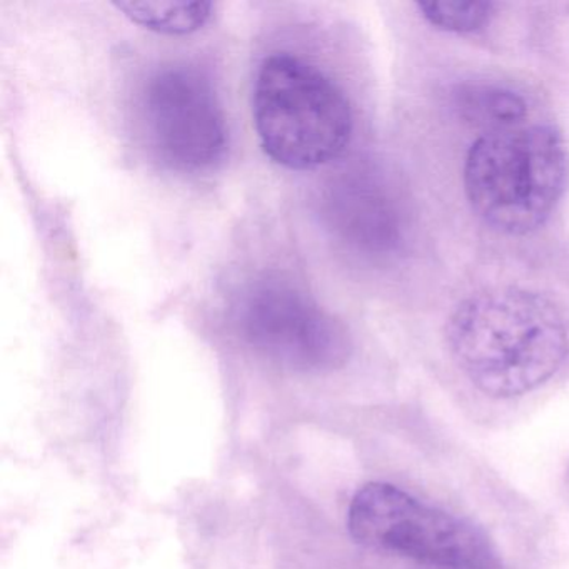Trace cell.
Returning <instances> with one entry per match:
<instances>
[{
	"instance_id": "cell-1",
	"label": "cell",
	"mask_w": 569,
	"mask_h": 569,
	"mask_svg": "<svg viewBox=\"0 0 569 569\" xmlns=\"http://www.w3.org/2000/svg\"><path fill=\"white\" fill-rule=\"evenodd\" d=\"M446 339L462 375L495 399L518 398L545 385L569 349L556 306L518 288L466 299L449 318Z\"/></svg>"
},
{
	"instance_id": "cell-2",
	"label": "cell",
	"mask_w": 569,
	"mask_h": 569,
	"mask_svg": "<svg viewBox=\"0 0 569 569\" xmlns=\"http://www.w3.org/2000/svg\"><path fill=\"white\" fill-rule=\"evenodd\" d=\"M252 114L266 154L292 171L335 161L348 148L355 124L342 89L318 66L288 52L262 61Z\"/></svg>"
},
{
	"instance_id": "cell-3",
	"label": "cell",
	"mask_w": 569,
	"mask_h": 569,
	"mask_svg": "<svg viewBox=\"0 0 569 569\" xmlns=\"http://www.w3.org/2000/svg\"><path fill=\"white\" fill-rule=\"evenodd\" d=\"M568 158L548 126L486 132L469 149L465 189L472 211L496 231L528 234L551 216L565 189Z\"/></svg>"
},
{
	"instance_id": "cell-4",
	"label": "cell",
	"mask_w": 569,
	"mask_h": 569,
	"mask_svg": "<svg viewBox=\"0 0 569 569\" xmlns=\"http://www.w3.org/2000/svg\"><path fill=\"white\" fill-rule=\"evenodd\" d=\"M348 528L365 548L402 556L431 569L499 566L482 529L388 482H369L356 492L349 505Z\"/></svg>"
},
{
	"instance_id": "cell-5",
	"label": "cell",
	"mask_w": 569,
	"mask_h": 569,
	"mask_svg": "<svg viewBox=\"0 0 569 569\" xmlns=\"http://www.w3.org/2000/svg\"><path fill=\"white\" fill-rule=\"evenodd\" d=\"M236 319L242 339L258 355L291 371H335L351 356L345 325L284 281L249 286Z\"/></svg>"
},
{
	"instance_id": "cell-6",
	"label": "cell",
	"mask_w": 569,
	"mask_h": 569,
	"mask_svg": "<svg viewBox=\"0 0 569 569\" xmlns=\"http://www.w3.org/2000/svg\"><path fill=\"white\" fill-rule=\"evenodd\" d=\"M142 118L152 149L169 168L204 171L228 151V122L211 81L198 69H159L142 91Z\"/></svg>"
},
{
	"instance_id": "cell-7",
	"label": "cell",
	"mask_w": 569,
	"mask_h": 569,
	"mask_svg": "<svg viewBox=\"0 0 569 569\" xmlns=\"http://www.w3.org/2000/svg\"><path fill=\"white\" fill-rule=\"evenodd\" d=\"M386 209L378 196L362 186L345 184L332 189L328 199V218L332 228L358 244H382L388 228H385Z\"/></svg>"
},
{
	"instance_id": "cell-8",
	"label": "cell",
	"mask_w": 569,
	"mask_h": 569,
	"mask_svg": "<svg viewBox=\"0 0 569 569\" xmlns=\"http://www.w3.org/2000/svg\"><path fill=\"white\" fill-rule=\"evenodd\" d=\"M462 118L486 132L505 131L522 126L526 102L516 92L498 86H468L458 94Z\"/></svg>"
},
{
	"instance_id": "cell-9",
	"label": "cell",
	"mask_w": 569,
	"mask_h": 569,
	"mask_svg": "<svg viewBox=\"0 0 569 569\" xmlns=\"http://www.w3.org/2000/svg\"><path fill=\"white\" fill-rule=\"evenodd\" d=\"M136 24L162 34H189L198 31L212 14L211 2H118Z\"/></svg>"
},
{
	"instance_id": "cell-10",
	"label": "cell",
	"mask_w": 569,
	"mask_h": 569,
	"mask_svg": "<svg viewBox=\"0 0 569 569\" xmlns=\"http://www.w3.org/2000/svg\"><path fill=\"white\" fill-rule=\"evenodd\" d=\"M418 9L432 28L466 34L488 24L495 4L486 0H428L418 2Z\"/></svg>"
},
{
	"instance_id": "cell-11",
	"label": "cell",
	"mask_w": 569,
	"mask_h": 569,
	"mask_svg": "<svg viewBox=\"0 0 569 569\" xmlns=\"http://www.w3.org/2000/svg\"><path fill=\"white\" fill-rule=\"evenodd\" d=\"M445 569H501L499 566H488V568H445Z\"/></svg>"
}]
</instances>
